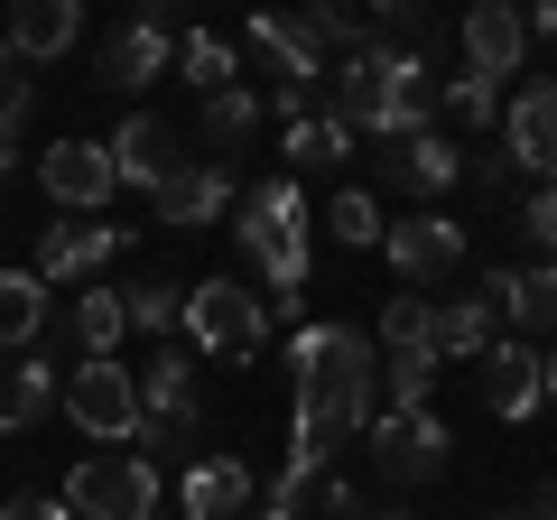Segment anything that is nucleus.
Segmentation results:
<instances>
[{
	"label": "nucleus",
	"instance_id": "1",
	"mask_svg": "<svg viewBox=\"0 0 557 520\" xmlns=\"http://www.w3.org/2000/svg\"><path fill=\"white\" fill-rule=\"evenodd\" d=\"M288 362H298V419H288V437H298V465L325 474V456H335L354 428H372L381 354H372L362 325H298Z\"/></svg>",
	"mask_w": 557,
	"mask_h": 520
},
{
	"label": "nucleus",
	"instance_id": "2",
	"mask_svg": "<svg viewBox=\"0 0 557 520\" xmlns=\"http://www.w3.org/2000/svg\"><path fill=\"white\" fill-rule=\"evenodd\" d=\"M437 112V75L418 47H391V57H344L335 65V121L344 131H372V140H409Z\"/></svg>",
	"mask_w": 557,
	"mask_h": 520
},
{
	"label": "nucleus",
	"instance_id": "3",
	"mask_svg": "<svg viewBox=\"0 0 557 520\" xmlns=\"http://www.w3.org/2000/svg\"><path fill=\"white\" fill-rule=\"evenodd\" d=\"M233 233H242V251H251V270L270 280V307H298V288H307V242H317V214H307L298 177L251 186V196L233 205Z\"/></svg>",
	"mask_w": 557,
	"mask_h": 520
},
{
	"label": "nucleus",
	"instance_id": "4",
	"mask_svg": "<svg viewBox=\"0 0 557 520\" xmlns=\"http://www.w3.org/2000/svg\"><path fill=\"white\" fill-rule=\"evenodd\" d=\"M57 502L75 520H159V465L149 456H84Z\"/></svg>",
	"mask_w": 557,
	"mask_h": 520
},
{
	"label": "nucleus",
	"instance_id": "5",
	"mask_svg": "<svg viewBox=\"0 0 557 520\" xmlns=\"http://www.w3.org/2000/svg\"><path fill=\"white\" fill-rule=\"evenodd\" d=\"M57 400L94 446H131L139 437V381L121 372V362H75V372L57 381Z\"/></svg>",
	"mask_w": 557,
	"mask_h": 520
},
{
	"label": "nucleus",
	"instance_id": "6",
	"mask_svg": "<svg viewBox=\"0 0 557 520\" xmlns=\"http://www.w3.org/2000/svg\"><path fill=\"white\" fill-rule=\"evenodd\" d=\"M186 335H196L205 354L251 362L260 344H270V298H251L242 280H205V288H186Z\"/></svg>",
	"mask_w": 557,
	"mask_h": 520
},
{
	"label": "nucleus",
	"instance_id": "7",
	"mask_svg": "<svg viewBox=\"0 0 557 520\" xmlns=\"http://www.w3.org/2000/svg\"><path fill=\"white\" fill-rule=\"evenodd\" d=\"M242 38H251V57L270 65L278 84H307V94H317L325 57H335V47H325V10H260Z\"/></svg>",
	"mask_w": 557,
	"mask_h": 520
},
{
	"label": "nucleus",
	"instance_id": "8",
	"mask_svg": "<svg viewBox=\"0 0 557 520\" xmlns=\"http://www.w3.org/2000/svg\"><path fill=\"white\" fill-rule=\"evenodd\" d=\"M381 251H391V270L399 280H446V270H465V223L456 214H437V205H418V214H399V223H381Z\"/></svg>",
	"mask_w": 557,
	"mask_h": 520
},
{
	"label": "nucleus",
	"instance_id": "9",
	"mask_svg": "<svg viewBox=\"0 0 557 520\" xmlns=\"http://www.w3.org/2000/svg\"><path fill=\"white\" fill-rule=\"evenodd\" d=\"M446 428H437V409H381L372 419V465L391 483H428V474H446Z\"/></svg>",
	"mask_w": 557,
	"mask_h": 520
},
{
	"label": "nucleus",
	"instance_id": "10",
	"mask_svg": "<svg viewBox=\"0 0 557 520\" xmlns=\"http://www.w3.org/2000/svg\"><path fill=\"white\" fill-rule=\"evenodd\" d=\"M38 186L65 205V214H102V205L121 196V177H112V149H102V140H57V149L38 159Z\"/></svg>",
	"mask_w": 557,
	"mask_h": 520
},
{
	"label": "nucleus",
	"instance_id": "11",
	"mask_svg": "<svg viewBox=\"0 0 557 520\" xmlns=\"http://www.w3.org/2000/svg\"><path fill=\"white\" fill-rule=\"evenodd\" d=\"M502 159L530 168L539 186H557V84H530V94L502 102Z\"/></svg>",
	"mask_w": 557,
	"mask_h": 520
},
{
	"label": "nucleus",
	"instance_id": "12",
	"mask_svg": "<svg viewBox=\"0 0 557 520\" xmlns=\"http://www.w3.org/2000/svg\"><path fill=\"white\" fill-rule=\"evenodd\" d=\"M233 205H242V186H233L223 159H186L177 177L159 186V223H168V233H205V223H223Z\"/></svg>",
	"mask_w": 557,
	"mask_h": 520
},
{
	"label": "nucleus",
	"instance_id": "13",
	"mask_svg": "<svg viewBox=\"0 0 557 520\" xmlns=\"http://www.w3.org/2000/svg\"><path fill=\"white\" fill-rule=\"evenodd\" d=\"M102 149H112V177H121V186H139V196H159V186L186 168L177 131H168L159 112H131V121H121V131H112Z\"/></svg>",
	"mask_w": 557,
	"mask_h": 520
},
{
	"label": "nucleus",
	"instance_id": "14",
	"mask_svg": "<svg viewBox=\"0 0 557 520\" xmlns=\"http://www.w3.org/2000/svg\"><path fill=\"white\" fill-rule=\"evenodd\" d=\"M177 65V38H168L159 20H131V28H112V38L94 47V84L102 94H139L149 75H168Z\"/></svg>",
	"mask_w": 557,
	"mask_h": 520
},
{
	"label": "nucleus",
	"instance_id": "15",
	"mask_svg": "<svg viewBox=\"0 0 557 520\" xmlns=\"http://www.w3.org/2000/svg\"><path fill=\"white\" fill-rule=\"evenodd\" d=\"M121 251V223H102V214H75V223H57V233L38 242V280L47 288H94V270Z\"/></svg>",
	"mask_w": 557,
	"mask_h": 520
},
{
	"label": "nucleus",
	"instance_id": "16",
	"mask_svg": "<svg viewBox=\"0 0 557 520\" xmlns=\"http://www.w3.org/2000/svg\"><path fill=\"white\" fill-rule=\"evenodd\" d=\"M483 400H493V419H539V400H548L539 344H520V335H493V354H483Z\"/></svg>",
	"mask_w": 557,
	"mask_h": 520
},
{
	"label": "nucleus",
	"instance_id": "17",
	"mask_svg": "<svg viewBox=\"0 0 557 520\" xmlns=\"http://www.w3.org/2000/svg\"><path fill=\"white\" fill-rule=\"evenodd\" d=\"M456 47H465V75H520V57H530V28H520V10H502V0H483V10H465V28H456Z\"/></svg>",
	"mask_w": 557,
	"mask_h": 520
},
{
	"label": "nucleus",
	"instance_id": "18",
	"mask_svg": "<svg viewBox=\"0 0 557 520\" xmlns=\"http://www.w3.org/2000/svg\"><path fill=\"white\" fill-rule=\"evenodd\" d=\"M251 502H260V483H251L242 456H205L196 474L177 483V511L186 520H251Z\"/></svg>",
	"mask_w": 557,
	"mask_h": 520
},
{
	"label": "nucleus",
	"instance_id": "19",
	"mask_svg": "<svg viewBox=\"0 0 557 520\" xmlns=\"http://www.w3.org/2000/svg\"><path fill=\"white\" fill-rule=\"evenodd\" d=\"M131 381H139V428H196V419H205L196 362H186V354H159L149 372H131Z\"/></svg>",
	"mask_w": 557,
	"mask_h": 520
},
{
	"label": "nucleus",
	"instance_id": "20",
	"mask_svg": "<svg viewBox=\"0 0 557 520\" xmlns=\"http://www.w3.org/2000/svg\"><path fill=\"white\" fill-rule=\"evenodd\" d=\"M381 159H391V186H409V196H446V186L465 177V149L446 140V131H409V140H391Z\"/></svg>",
	"mask_w": 557,
	"mask_h": 520
},
{
	"label": "nucleus",
	"instance_id": "21",
	"mask_svg": "<svg viewBox=\"0 0 557 520\" xmlns=\"http://www.w3.org/2000/svg\"><path fill=\"white\" fill-rule=\"evenodd\" d=\"M493 307H483V298H437V307H428V354H437V362H483V354H493Z\"/></svg>",
	"mask_w": 557,
	"mask_h": 520
},
{
	"label": "nucleus",
	"instance_id": "22",
	"mask_svg": "<svg viewBox=\"0 0 557 520\" xmlns=\"http://www.w3.org/2000/svg\"><path fill=\"white\" fill-rule=\"evenodd\" d=\"M57 409V362L47 354H10L0 362V428H38Z\"/></svg>",
	"mask_w": 557,
	"mask_h": 520
},
{
	"label": "nucleus",
	"instance_id": "23",
	"mask_svg": "<svg viewBox=\"0 0 557 520\" xmlns=\"http://www.w3.org/2000/svg\"><path fill=\"white\" fill-rule=\"evenodd\" d=\"M38 335H47V280L38 270H0V362L38 354Z\"/></svg>",
	"mask_w": 557,
	"mask_h": 520
},
{
	"label": "nucleus",
	"instance_id": "24",
	"mask_svg": "<svg viewBox=\"0 0 557 520\" xmlns=\"http://www.w3.org/2000/svg\"><path fill=\"white\" fill-rule=\"evenodd\" d=\"M84 38V10L75 0H20V20H10V57H65V47Z\"/></svg>",
	"mask_w": 557,
	"mask_h": 520
},
{
	"label": "nucleus",
	"instance_id": "25",
	"mask_svg": "<svg viewBox=\"0 0 557 520\" xmlns=\"http://www.w3.org/2000/svg\"><path fill=\"white\" fill-rule=\"evenodd\" d=\"M65 335L84 344V362H112V344L131 335V307H121V288H102V280H94L75 307H65Z\"/></svg>",
	"mask_w": 557,
	"mask_h": 520
},
{
	"label": "nucleus",
	"instance_id": "26",
	"mask_svg": "<svg viewBox=\"0 0 557 520\" xmlns=\"http://www.w3.org/2000/svg\"><path fill=\"white\" fill-rule=\"evenodd\" d=\"M502 317L520 325V344H530V335H557V260L511 270V307H502Z\"/></svg>",
	"mask_w": 557,
	"mask_h": 520
},
{
	"label": "nucleus",
	"instance_id": "27",
	"mask_svg": "<svg viewBox=\"0 0 557 520\" xmlns=\"http://www.w3.org/2000/svg\"><path fill=\"white\" fill-rule=\"evenodd\" d=\"M260 131V94H242V84H223V94H205V159H223V149H242Z\"/></svg>",
	"mask_w": 557,
	"mask_h": 520
},
{
	"label": "nucleus",
	"instance_id": "28",
	"mask_svg": "<svg viewBox=\"0 0 557 520\" xmlns=\"http://www.w3.org/2000/svg\"><path fill=\"white\" fill-rule=\"evenodd\" d=\"M344 159H354V131H344L335 112L288 121V168H344Z\"/></svg>",
	"mask_w": 557,
	"mask_h": 520
},
{
	"label": "nucleus",
	"instance_id": "29",
	"mask_svg": "<svg viewBox=\"0 0 557 520\" xmlns=\"http://www.w3.org/2000/svg\"><path fill=\"white\" fill-rule=\"evenodd\" d=\"M325 233H335L344 251H381V196H362V186H344V196L325 205Z\"/></svg>",
	"mask_w": 557,
	"mask_h": 520
},
{
	"label": "nucleus",
	"instance_id": "30",
	"mask_svg": "<svg viewBox=\"0 0 557 520\" xmlns=\"http://www.w3.org/2000/svg\"><path fill=\"white\" fill-rule=\"evenodd\" d=\"M381 381H391V409H428V391H437V354H381Z\"/></svg>",
	"mask_w": 557,
	"mask_h": 520
},
{
	"label": "nucleus",
	"instance_id": "31",
	"mask_svg": "<svg viewBox=\"0 0 557 520\" xmlns=\"http://www.w3.org/2000/svg\"><path fill=\"white\" fill-rule=\"evenodd\" d=\"M177 75L196 84V94H223V84H233V47L223 38H177Z\"/></svg>",
	"mask_w": 557,
	"mask_h": 520
},
{
	"label": "nucleus",
	"instance_id": "32",
	"mask_svg": "<svg viewBox=\"0 0 557 520\" xmlns=\"http://www.w3.org/2000/svg\"><path fill=\"white\" fill-rule=\"evenodd\" d=\"M121 307H131V335H168V325H186V288H121Z\"/></svg>",
	"mask_w": 557,
	"mask_h": 520
},
{
	"label": "nucleus",
	"instance_id": "33",
	"mask_svg": "<svg viewBox=\"0 0 557 520\" xmlns=\"http://www.w3.org/2000/svg\"><path fill=\"white\" fill-rule=\"evenodd\" d=\"M372 354H428V298H391L381 307V344Z\"/></svg>",
	"mask_w": 557,
	"mask_h": 520
},
{
	"label": "nucleus",
	"instance_id": "34",
	"mask_svg": "<svg viewBox=\"0 0 557 520\" xmlns=\"http://www.w3.org/2000/svg\"><path fill=\"white\" fill-rule=\"evenodd\" d=\"M28 75L20 65H0V177H10V159H20V131H28Z\"/></svg>",
	"mask_w": 557,
	"mask_h": 520
},
{
	"label": "nucleus",
	"instance_id": "35",
	"mask_svg": "<svg viewBox=\"0 0 557 520\" xmlns=\"http://www.w3.org/2000/svg\"><path fill=\"white\" fill-rule=\"evenodd\" d=\"M437 102H446V112L465 121V131H483V121H502V102H493V84H483V75H446V84H437Z\"/></svg>",
	"mask_w": 557,
	"mask_h": 520
},
{
	"label": "nucleus",
	"instance_id": "36",
	"mask_svg": "<svg viewBox=\"0 0 557 520\" xmlns=\"http://www.w3.org/2000/svg\"><path fill=\"white\" fill-rule=\"evenodd\" d=\"M520 233L539 242V260H557V186H539V196L520 205Z\"/></svg>",
	"mask_w": 557,
	"mask_h": 520
},
{
	"label": "nucleus",
	"instance_id": "37",
	"mask_svg": "<svg viewBox=\"0 0 557 520\" xmlns=\"http://www.w3.org/2000/svg\"><path fill=\"white\" fill-rule=\"evenodd\" d=\"M0 520H75V511H65L57 493H10V511H0Z\"/></svg>",
	"mask_w": 557,
	"mask_h": 520
},
{
	"label": "nucleus",
	"instance_id": "38",
	"mask_svg": "<svg viewBox=\"0 0 557 520\" xmlns=\"http://www.w3.org/2000/svg\"><path fill=\"white\" fill-rule=\"evenodd\" d=\"M474 186H511V159L502 149H474Z\"/></svg>",
	"mask_w": 557,
	"mask_h": 520
},
{
	"label": "nucleus",
	"instance_id": "39",
	"mask_svg": "<svg viewBox=\"0 0 557 520\" xmlns=\"http://www.w3.org/2000/svg\"><path fill=\"white\" fill-rule=\"evenodd\" d=\"M520 28H530V38H557V0H539V10H520Z\"/></svg>",
	"mask_w": 557,
	"mask_h": 520
},
{
	"label": "nucleus",
	"instance_id": "40",
	"mask_svg": "<svg viewBox=\"0 0 557 520\" xmlns=\"http://www.w3.org/2000/svg\"><path fill=\"white\" fill-rule=\"evenodd\" d=\"M530 520H557V483H539V511Z\"/></svg>",
	"mask_w": 557,
	"mask_h": 520
},
{
	"label": "nucleus",
	"instance_id": "41",
	"mask_svg": "<svg viewBox=\"0 0 557 520\" xmlns=\"http://www.w3.org/2000/svg\"><path fill=\"white\" fill-rule=\"evenodd\" d=\"M362 520H418V511H399V502H372V511H362Z\"/></svg>",
	"mask_w": 557,
	"mask_h": 520
},
{
	"label": "nucleus",
	"instance_id": "42",
	"mask_svg": "<svg viewBox=\"0 0 557 520\" xmlns=\"http://www.w3.org/2000/svg\"><path fill=\"white\" fill-rule=\"evenodd\" d=\"M539 372H548V400H557V354H548V362H539Z\"/></svg>",
	"mask_w": 557,
	"mask_h": 520
},
{
	"label": "nucleus",
	"instance_id": "43",
	"mask_svg": "<svg viewBox=\"0 0 557 520\" xmlns=\"http://www.w3.org/2000/svg\"><path fill=\"white\" fill-rule=\"evenodd\" d=\"M0 65H10V47H0Z\"/></svg>",
	"mask_w": 557,
	"mask_h": 520
},
{
	"label": "nucleus",
	"instance_id": "44",
	"mask_svg": "<svg viewBox=\"0 0 557 520\" xmlns=\"http://www.w3.org/2000/svg\"><path fill=\"white\" fill-rule=\"evenodd\" d=\"M493 520H511V511H493Z\"/></svg>",
	"mask_w": 557,
	"mask_h": 520
}]
</instances>
